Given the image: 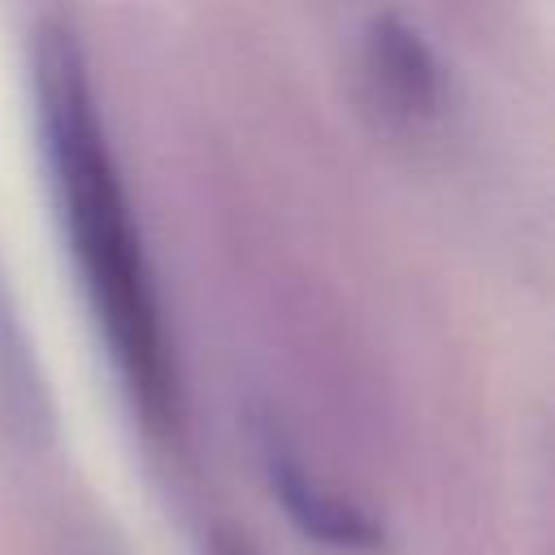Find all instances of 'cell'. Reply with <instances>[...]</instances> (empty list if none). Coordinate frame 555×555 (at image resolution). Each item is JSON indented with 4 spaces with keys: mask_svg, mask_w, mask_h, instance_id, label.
Here are the masks:
<instances>
[{
    "mask_svg": "<svg viewBox=\"0 0 555 555\" xmlns=\"http://www.w3.org/2000/svg\"><path fill=\"white\" fill-rule=\"evenodd\" d=\"M364 52H369V74L377 91L395 108L429 113L438 104V61L408 22H399L395 13H377L369 22Z\"/></svg>",
    "mask_w": 555,
    "mask_h": 555,
    "instance_id": "obj_3",
    "label": "cell"
},
{
    "mask_svg": "<svg viewBox=\"0 0 555 555\" xmlns=\"http://www.w3.org/2000/svg\"><path fill=\"white\" fill-rule=\"evenodd\" d=\"M35 82L52 186L87 304L139 416L156 434H169L178 425V364L143 251V230L108 147L82 48L65 17H43L35 30Z\"/></svg>",
    "mask_w": 555,
    "mask_h": 555,
    "instance_id": "obj_1",
    "label": "cell"
},
{
    "mask_svg": "<svg viewBox=\"0 0 555 555\" xmlns=\"http://www.w3.org/2000/svg\"><path fill=\"white\" fill-rule=\"evenodd\" d=\"M221 555H247V551H238V546H225V551H221Z\"/></svg>",
    "mask_w": 555,
    "mask_h": 555,
    "instance_id": "obj_4",
    "label": "cell"
},
{
    "mask_svg": "<svg viewBox=\"0 0 555 555\" xmlns=\"http://www.w3.org/2000/svg\"><path fill=\"white\" fill-rule=\"evenodd\" d=\"M269 486L282 499L286 516L317 542L338 546V551H373L382 542V529L373 525V516H364L356 503L338 499L334 490L317 486L291 455L269 451Z\"/></svg>",
    "mask_w": 555,
    "mask_h": 555,
    "instance_id": "obj_2",
    "label": "cell"
}]
</instances>
